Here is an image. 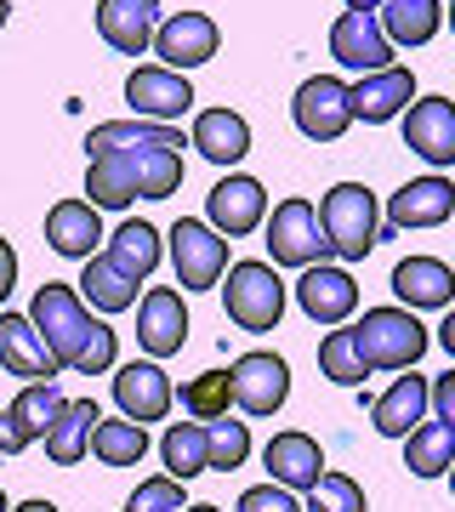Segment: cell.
Returning a JSON list of instances; mask_svg holds the SVG:
<instances>
[{
  "instance_id": "6da1fadb",
  "label": "cell",
  "mask_w": 455,
  "mask_h": 512,
  "mask_svg": "<svg viewBox=\"0 0 455 512\" xmlns=\"http://www.w3.org/2000/svg\"><path fill=\"white\" fill-rule=\"evenodd\" d=\"M29 325L40 330V342H46V353L57 359V370L103 376V370H114V359H120V342H114L109 319H97V313L80 302L74 285L46 279L35 291V302H29Z\"/></svg>"
},
{
  "instance_id": "7a4b0ae2",
  "label": "cell",
  "mask_w": 455,
  "mask_h": 512,
  "mask_svg": "<svg viewBox=\"0 0 455 512\" xmlns=\"http://www.w3.org/2000/svg\"><path fill=\"white\" fill-rule=\"evenodd\" d=\"M182 188V148L126 143L86 165V194L97 211H126L131 200H171Z\"/></svg>"
},
{
  "instance_id": "3957f363",
  "label": "cell",
  "mask_w": 455,
  "mask_h": 512,
  "mask_svg": "<svg viewBox=\"0 0 455 512\" xmlns=\"http://www.w3.org/2000/svg\"><path fill=\"white\" fill-rule=\"evenodd\" d=\"M353 330V348H359L364 370H416V359L433 348V336L410 308H364Z\"/></svg>"
},
{
  "instance_id": "277c9868",
  "label": "cell",
  "mask_w": 455,
  "mask_h": 512,
  "mask_svg": "<svg viewBox=\"0 0 455 512\" xmlns=\"http://www.w3.org/2000/svg\"><path fill=\"white\" fill-rule=\"evenodd\" d=\"M319 228L330 239V256L342 262H364V256L382 245V205L364 183H336L319 200Z\"/></svg>"
},
{
  "instance_id": "5b68a950",
  "label": "cell",
  "mask_w": 455,
  "mask_h": 512,
  "mask_svg": "<svg viewBox=\"0 0 455 512\" xmlns=\"http://www.w3.org/2000/svg\"><path fill=\"white\" fill-rule=\"evenodd\" d=\"M222 308L251 336L279 330V319H285V279H279V268L273 262H234L222 274Z\"/></svg>"
},
{
  "instance_id": "8992f818",
  "label": "cell",
  "mask_w": 455,
  "mask_h": 512,
  "mask_svg": "<svg viewBox=\"0 0 455 512\" xmlns=\"http://www.w3.org/2000/svg\"><path fill=\"white\" fill-rule=\"evenodd\" d=\"M262 239H268V262L273 268H319L330 262V239L319 228V205L313 200H279L262 222Z\"/></svg>"
},
{
  "instance_id": "52a82bcc",
  "label": "cell",
  "mask_w": 455,
  "mask_h": 512,
  "mask_svg": "<svg viewBox=\"0 0 455 512\" xmlns=\"http://www.w3.org/2000/svg\"><path fill=\"white\" fill-rule=\"evenodd\" d=\"M171 268L182 291H217L228 274V239L200 217H182L171 228Z\"/></svg>"
},
{
  "instance_id": "ba28073f",
  "label": "cell",
  "mask_w": 455,
  "mask_h": 512,
  "mask_svg": "<svg viewBox=\"0 0 455 512\" xmlns=\"http://www.w3.org/2000/svg\"><path fill=\"white\" fill-rule=\"evenodd\" d=\"M228 382H234V404L245 416H273V410H285L291 399V365L279 359V353H239L234 365H228Z\"/></svg>"
},
{
  "instance_id": "9c48e42d",
  "label": "cell",
  "mask_w": 455,
  "mask_h": 512,
  "mask_svg": "<svg viewBox=\"0 0 455 512\" xmlns=\"http://www.w3.org/2000/svg\"><path fill=\"white\" fill-rule=\"evenodd\" d=\"M296 131L308 137V143H336L347 126H353V103H347V80L336 74H308L302 86H296Z\"/></svg>"
},
{
  "instance_id": "30bf717a",
  "label": "cell",
  "mask_w": 455,
  "mask_h": 512,
  "mask_svg": "<svg viewBox=\"0 0 455 512\" xmlns=\"http://www.w3.org/2000/svg\"><path fill=\"white\" fill-rule=\"evenodd\" d=\"M205 222H211L228 245L256 234V228L268 222V188L256 183V177H245V171H228V177L205 194Z\"/></svg>"
},
{
  "instance_id": "8fae6325",
  "label": "cell",
  "mask_w": 455,
  "mask_h": 512,
  "mask_svg": "<svg viewBox=\"0 0 455 512\" xmlns=\"http://www.w3.org/2000/svg\"><path fill=\"white\" fill-rule=\"evenodd\" d=\"M222 46V29L217 18H205V12H171V18H160V29H154V57H160V69H200V63H211Z\"/></svg>"
},
{
  "instance_id": "7c38bea8",
  "label": "cell",
  "mask_w": 455,
  "mask_h": 512,
  "mask_svg": "<svg viewBox=\"0 0 455 512\" xmlns=\"http://www.w3.org/2000/svg\"><path fill=\"white\" fill-rule=\"evenodd\" d=\"M126 103H131V120L171 126V120H182V114L194 109V86H188V74H177V69L143 63V69H131V80H126Z\"/></svg>"
},
{
  "instance_id": "4fadbf2b",
  "label": "cell",
  "mask_w": 455,
  "mask_h": 512,
  "mask_svg": "<svg viewBox=\"0 0 455 512\" xmlns=\"http://www.w3.org/2000/svg\"><path fill=\"white\" fill-rule=\"evenodd\" d=\"M114 404H120V416L148 427V421H165L171 416V404H177V387L165 376L154 359H131V365L114 370Z\"/></svg>"
},
{
  "instance_id": "5bb4252c",
  "label": "cell",
  "mask_w": 455,
  "mask_h": 512,
  "mask_svg": "<svg viewBox=\"0 0 455 512\" xmlns=\"http://www.w3.org/2000/svg\"><path fill=\"white\" fill-rule=\"evenodd\" d=\"M330 57L353 74H382L393 69V40L382 35L376 12H342L330 23Z\"/></svg>"
},
{
  "instance_id": "9a60e30c",
  "label": "cell",
  "mask_w": 455,
  "mask_h": 512,
  "mask_svg": "<svg viewBox=\"0 0 455 512\" xmlns=\"http://www.w3.org/2000/svg\"><path fill=\"white\" fill-rule=\"evenodd\" d=\"M296 302L313 325H347L359 313V279L336 268V262H319V268H302L296 279Z\"/></svg>"
},
{
  "instance_id": "2e32d148",
  "label": "cell",
  "mask_w": 455,
  "mask_h": 512,
  "mask_svg": "<svg viewBox=\"0 0 455 512\" xmlns=\"http://www.w3.org/2000/svg\"><path fill=\"white\" fill-rule=\"evenodd\" d=\"M137 342H143V353L154 365L182 353V342H188V308H182V296L171 285H154L137 302Z\"/></svg>"
},
{
  "instance_id": "e0dca14e",
  "label": "cell",
  "mask_w": 455,
  "mask_h": 512,
  "mask_svg": "<svg viewBox=\"0 0 455 512\" xmlns=\"http://www.w3.org/2000/svg\"><path fill=\"white\" fill-rule=\"evenodd\" d=\"M262 467H268V484H285L291 495H308L319 478H325V450L313 433H273L268 450H262Z\"/></svg>"
},
{
  "instance_id": "ac0fdd59",
  "label": "cell",
  "mask_w": 455,
  "mask_h": 512,
  "mask_svg": "<svg viewBox=\"0 0 455 512\" xmlns=\"http://www.w3.org/2000/svg\"><path fill=\"white\" fill-rule=\"evenodd\" d=\"M154 29H160V0H97V35L120 57L154 52Z\"/></svg>"
},
{
  "instance_id": "d6986e66",
  "label": "cell",
  "mask_w": 455,
  "mask_h": 512,
  "mask_svg": "<svg viewBox=\"0 0 455 512\" xmlns=\"http://www.w3.org/2000/svg\"><path fill=\"white\" fill-rule=\"evenodd\" d=\"M404 148L427 165H455V103L450 97H416L404 109Z\"/></svg>"
},
{
  "instance_id": "ffe728a7",
  "label": "cell",
  "mask_w": 455,
  "mask_h": 512,
  "mask_svg": "<svg viewBox=\"0 0 455 512\" xmlns=\"http://www.w3.org/2000/svg\"><path fill=\"white\" fill-rule=\"evenodd\" d=\"M347 103H353V120H364V126L404 120V109L416 103V74L399 63L382 74H359V86H347Z\"/></svg>"
},
{
  "instance_id": "44dd1931",
  "label": "cell",
  "mask_w": 455,
  "mask_h": 512,
  "mask_svg": "<svg viewBox=\"0 0 455 512\" xmlns=\"http://www.w3.org/2000/svg\"><path fill=\"white\" fill-rule=\"evenodd\" d=\"M455 217V183L444 177H416L404 183L393 200H387V228L404 234V228H438V222Z\"/></svg>"
},
{
  "instance_id": "7402d4cb",
  "label": "cell",
  "mask_w": 455,
  "mask_h": 512,
  "mask_svg": "<svg viewBox=\"0 0 455 512\" xmlns=\"http://www.w3.org/2000/svg\"><path fill=\"white\" fill-rule=\"evenodd\" d=\"M393 296L399 308L421 313V308H455V268L438 256H404L393 268Z\"/></svg>"
},
{
  "instance_id": "603a6c76",
  "label": "cell",
  "mask_w": 455,
  "mask_h": 512,
  "mask_svg": "<svg viewBox=\"0 0 455 512\" xmlns=\"http://www.w3.org/2000/svg\"><path fill=\"white\" fill-rule=\"evenodd\" d=\"M0 370L6 376H23V382H52L57 376V359L46 353L40 330L29 325V313L0 308Z\"/></svg>"
},
{
  "instance_id": "cb8c5ba5",
  "label": "cell",
  "mask_w": 455,
  "mask_h": 512,
  "mask_svg": "<svg viewBox=\"0 0 455 512\" xmlns=\"http://www.w3.org/2000/svg\"><path fill=\"white\" fill-rule=\"evenodd\" d=\"M427 410H433V382L427 376H399L382 399L370 404V427L382 439H410L421 421H427Z\"/></svg>"
},
{
  "instance_id": "d4e9b609",
  "label": "cell",
  "mask_w": 455,
  "mask_h": 512,
  "mask_svg": "<svg viewBox=\"0 0 455 512\" xmlns=\"http://www.w3.org/2000/svg\"><path fill=\"white\" fill-rule=\"evenodd\" d=\"M46 245L57 256H74V262H91L97 245H103V217L91 200H57L46 211Z\"/></svg>"
},
{
  "instance_id": "484cf974",
  "label": "cell",
  "mask_w": 455,
  "mask_h": 512,
  "mask_svg": "<svg viewBox=\"0 0 455 512\" xmlns=\"http://www.w3.org/2000/svg\"><path fill=\"white\" fill-rule=\"evenodd\" d=\"M188 143L200 148L211 165H222V171H234L245 154H251V120L234 109H200L194 114V137Z\"/></svg>"
},
{
  "instance_id": "4316f807",
  "label": "cell",
  "mask_w": 455,
  "mask_h": 512,
  "mask_svg": "<svg viewBox=\"0 0 455 512\" xmlns=\"http://www.w3.org/2000/svg\"><path fill=\"white\" fill-rule=\"evenodd\" d=\"M160 251H165L160 228H154V222H143V217H126L109 234V251H103V256H109V262L131 279V285H143V279L160 268Z\"/></svg>"
},
{
  "instance_id": "83f0119b",
  "label": "cell",
  "mask_w": 455,
  "mask_h": 512,
  "mask_svg": "<svg viewBox=\"0 0 455 512\" xmlns=\"http://www.w3.org/2000/svg\"><path fill=\"white\" fill-rule=\"evenodd\" d=\"M63 387L57 382H23V393L12 404H6V416H12V433H18V444L29 450V444H40L46 433L57 427V416H63Z\"/></svg>"
},
{
  "instance_id": "f1b7e54d",
  "label": "cell",
  "mask_w": 455,
  "mask_h": 512,
  "mask_svg": "<svg viewBox=\"0 0 455 512\" xmlns=\"http://www.w3.org/2000/svg\"><path fill=\"white\" fill-rule=\"evenodd\" d=\"M376 23L393 46H427L444 29V0H387Z\"/></svg>"
},
{
  "instance_id": "f546056e",
  "label": "cell",
  "mask_w": 455,
  "mask_h": 512,
  "mask_svg": "<svg viewBox=\"0 0 455 512\" xmlns=\"http://www.w3.org/2000/svg\"><path fill=\"white\" fill-rule=\"evenodd\" d=\"M160 461H165V478H188L211 473V439H205V421H171L160 439Z\"/></svg>"
},
{
  "instance_id": "4dcf8cb0",
  "label": "cell",
  "mask_w": 455,
  "mask_h": 512,
  "mask_svg": "<svg viewBox=\"0 0 455 512\" xmlns=\"http://www.w3.org/2000/svg\"><path fill=\"white\" fill-rule=\"evenodd\" d=\"M404 467L416 478H444L455 467V427L450 421H421L416 433L404 439Z\"/></svg>"
},
{
  "instance_id": "1f68e13d",
  "label": "cell",
  "mask_w": 455,
  "mask_h": 512,
  "mask_svg": "<svg viewBox=\"0 0 455 512\" xmlns=\"http://www.w3.org/2000/svg\"><path fill=\"white\" fill-rule=\"evenodd\" d=\"M103 421V410L91 399H69L63 404V416H57V427L46 433V456L57 461V467H74V461L91 450V427Z\"/></svg>"
},
{
  "instance_id": "d6a6232c",
  "label": "cell",
  "mask_w": 455,
  "mask_h": 512,
  "mask_svg": "<svg viewBox=\"0 0 455 512\" xmlns=\"http://www.w3.org/2000/svg\"><path fill=\"white\" fill-rule=\"evenodd\" d=\"M74 291H80V302H86V308H97V313H126V308H137V285H131L120 268H114L109 256H91Z\"/></svg>"
},
{
  "instance_id": "836d02e7",
  "label": "cell",
  "mask_w": 455,
  "mask_h": 512,
  "mask_svg": "<svg viewBox=\"0 0 455 512\" xmlns=\"http://www.w3.org/2000/svg\"><path fill=\"white\" fill-rule=\"evenodd\" d=\"M91 456L103 461V467H137L148 456V433L137 421H97L91 427Z\"/></svg>"
},
{
  "instance_id": "e575fe53",
  "label": "cell",
  "mask_w": 455,
  "mask_h": 512,
  "mask_svg": "<svg viewBox=\"0 0 455 512\" xmlns=\"http://www.w3.org/2000/svg\"><path fill=\"white\" fill-rule=\"evenodd\" d=\"M228 404H234L228 370H205V376H194V382H182V410H188L194 421H222Z\"/></svg>"
},
{
  "instance_id": "d590c367",
  "label": "cell",
  "mask_w": 455,
  "mask_h": 512,
  "mask_svg": "<svg viewBox=\"0 0 455 512\" xmlns=\"http://www.w3.org/2000/svg\"><path fill=\"white\" fill-rule=\"evenodd\" d=\"M319 370H325L336 387H364V359L359 348H353V330H330L325 342H319Z\"/></svg>"
},
{
  "instance_id": "8d00e7d4",
  "label": "cell",
  "mask_w": 455,
  "mask_h": 512,
  "mask_svg": "<svg viewBox=\"0 0 455 512\" xmlns=\"http://www.w3.org/2000/svg\"><path fill=\"white\" fill-rule=\"evenodd\" d=\"M205 439H211V473H234V467H245V456H251V427L245 421H205Z\"/></svg>"
},
{
  "instance_id": "74e56055",
  "label": "cell",
  "mask_w": 455,
  "mask_h": 512,
  "mask_svg": "<svg viewBox=\"0 0 455 512\" xmlns=\"http://www.w3.org/2000/svg\"><path fill=\"white\" fill-rule=\"evenodd\" d=\"M302 512H364V490H359V478H347V473H325V478H319V484L308 490Z\"/></svg>"
},
{
  "instance_id": "f35d334b",
  "label": "cell",
  "mask_w": 455,
  "mask_h": 512,
  "mask_svg": "<svg viewBox=\"0 0 455 512\" xmlns=\"http://www.w3.org/2000/svg\"><path fill=\"white\" fill-rule=\"evenodd\" d=\"M188 501H182V484L177 478H143L137 490H131V501H126V512H182Z\"/></svg>"
},
{
  "instance_id": "ab89813d",
  "label": "cell",
  "mask_w": 455,
  "mask_h": 512,
  "mask_svg": "<svg viewBox=\"0 0 455 512\" xmlns=\"http://www.w3.org/2000/svg\"><path fill=\"white\" fill-rule=\"evenodd\" d=\"M239 512H302V501L285 484H251L239 495Z\"/></svg>"
},
{
  "instance_id": "60d3db41",
  "label": "cell",
  "mask_w": 455,
  "mask_h": 512,
  "mask_svg": "<svg viewBox=\"0 0 455 512\" xmlns=\"http://www.w3.org/2000/svg\"><path fill=\"white\" fill-rule=\"evenodd\" d=\"M433 410H438V421H450L455 427V370L433 382Z\"/></svg>"
},
{
  "instance_id": "b9f144b4",
  "label": "cell",
  "mask_w": 455,
  "mask_h": 512,
  "mask_svg": "<svg viewBox=\"0 0 455 512\" xmlns=\"http://www.w3.org/2000/svg\"><path fill=\"white\" fill-rule=\"evenodd\" d=\"M12 285H18V251H12V239H0V302L12 296Z\"/></svg>"
},
{
  "instance_id": "7bdbcfd3",
  "label": "cell",
  "mask_w": 455,
  "mask_h": 512,
  "mask_svg": "<svg viewBox=\"0 0 455 512\" xmlns=\"http://www.w3.org/2000/svg\"><path fill=\"white\" fill-rule=\"evenodd\" d=\"M12 456H23V444H18V433H12V416L0 410V461H12Z\"/></svg>"
},
{
  "instance_id": "ee69618b",
  "label": "cell",
  "mask_w": 455,
  "mask_h": 512,
  "mask_svg": "<svg viewBox=\"0 0 455 512\" xmlns=\"http://www.w3.org/2000/svg\"><path fill=\"white\" fill-rule=\"evenodd\" d=\"M438 348L455 359V308H444V325H438Z\"/></svg>"
},
{
  "instance_id": "f6af8a7d",
  "label": "cell",
  "mask_w": 455,
  "mask_h": 512,
  "mask_svg": "<svg viewBox=\"0 0 455 512\" xmlns=\"http://www.w3.org/2000/svg\"><path fill=\"white\" fill-rule=\"evenodd\" d=\"M342 6H347V12H382L387 0H342Z\"/></svg>"
},
{
  "instance_id": "bcb514c9",
  "label": "cell",
  "mask_w": 455,
  "mask_h": 512,
  "mask_svg": "<svg viewBox=\"0 0 455 512\" xmlns=\"http://www.w3.org/2000/svg\"><path fill=\"white\" fill-rule=\"evenodd\" d=\"M12 512H57V507H52V501H40V495H35V501H23V507H12Z\"/></svg>"
},
{
  "instance_id": "7dc6e473",
  "label": "cell",
  "mask_w": 455,
  "mask_h": 512,
  "mask_svg": "<svg viewBox=\"0 0 455 512\" xmlns=\"http://www.w3.org/2000/svg\"><path fill=\"white\" fill-rule=\"evenodd\" d=\"M182 512H222V507H211V501H200V507H182Z\"/></svg>"
},
{
  "instance_id": "c3c4849f",
  "label": "cell",
  "mask_w": 455,
  "mask_h": 512,
  "mask_svg": "<svg viewBox=\"0 0 455 512\" xmlns=\"http://www.w3.org/2000/svg\"><path fill=\"white\" fill-rule=\"evenodd\" d=\"M6 18H12V6H6V0H0V29H6Z\"/></svg>"
},
{
  "instance_id": "681fc988",
  "label": "cell",
  "mask_w": 455,
  "mask_h": 512,
  "mask_svg": "<svg viewBox=\"0 0 455 512\" xmlns=\"http://www.w3.org/2000/svg\"><path fill=\"white\" fill-rule=\"evenodd\" d=\"M444 18H450V29H455V0H450V6H444Z\"/></svg>"
},
{
  "instance_id": "f907efd6",
  "label": "cell",
  "mask_w": 455,
  "mask_h": 512,
  "mask_svg": "<svg viewBox=\"0 0 455 512\" xmlns=\"http://www.w3.org/2000/svg\"><path fill=\"white\" fill-rule=\"evenodd\" d=\"M0 512H12V501H6V490H0Z\"/></svg>"
},
{
  "instance_id": "816d5d0a",
  "label": "cell",
  "mask_w": 455,
  "mask_h": 512,
  "mask_svg": "<svg viewBox=\"0 0 455 512\" xmlns=\"http://www.w3.org/2000/svg\"><path fill=\"white\" fill-rule=\"evenodd\" d=\"M444 478H450V490H455V467H450V473H444Z\"/></svg>"
}]
</instances>
